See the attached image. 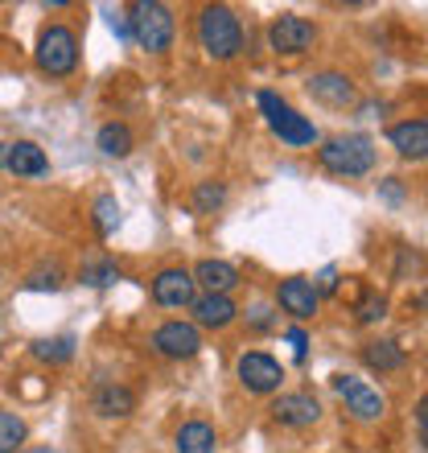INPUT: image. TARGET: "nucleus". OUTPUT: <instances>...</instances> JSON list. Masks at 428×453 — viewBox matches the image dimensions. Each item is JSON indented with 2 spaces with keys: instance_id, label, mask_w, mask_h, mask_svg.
Listing matches in <instances>:
<instances>
[{
  "instance_id": "nucleus-11",
  "label": "nucleus",
  "mask_w": 428,
  "mask_h": 453,
  "mask_svg": "<svg viewBox=\"0 0 428 453\" xmlns=\"http://www.w3.org/2000/svg\"><path fill=\"white\" fill-rule=\"evenodd\" d=\"M268 412L285 429H310V425L321 420V400L313 392H285V395H276Z\"/></svg>"
},
{
  "instance_id": "nucleus-3",
  "label": "nucleus",
  "mask_w": 428,
  "mask_h": 453,
  "mask_svg": "<svg viewBox=\"0 0 428 453\" xmlns=\"http://www.w3.org/2000/svg\"><path fill=\"white\" fill-rule=\"evenodd\" d=\"M317 165L333 178H363L375 169V141L363 136V132H346V136H333L317 149Z\"/></svg>"
},
{
  "instance_id": "nucleus-19",
  "label": "nucleus",
  "mask_w": 428,
  "mask_h": 453,
  "mask_svg": "<svg viewBox=\"0 0 428 453\" xmlns=\"http://www.w3.org/2000/svg\"><path fill=\"white\" fill-rule=\"evenodd\" d=\"M173 449L178 453H214L218 449V433H214V425H206V420H186L178 429V437H173Z\"/></svg>"
},
{
  "instance_id": "nucleus-28",
  "label": "nucleus",
  "mask_w": 428,
  "mask_h": 453,
  "mask_svg": "<svg viewBox=\"0 0 428 453\" xmlns=\"http://www.w3.org/2000/svg\"><path fill=\"white\" fill-rule=\"evenodd\" d=\"M66 285V273H62L58 264H46V268H37L34 276H29V280H25V288H29V293H54V288H62Z\"/></svg>"
},
{
  "instance_id": "nucleus-32",
  "label": "nucleus",
  "mask_w": 428,
  "mask_h": 453,
  "mask_svg": "<svg viewBox=\"0 0 428 453\" xmlns=\"http://www.w3.org/2000/svg\"><path fill=\"white\" fill-rule=\"evenodd\" d=\"M313 288H317V297H321V293H333V288H338V268H325V273L317 276V285H313Z\"/></svg>"
},
{
  "instance_id": "nucleus-23",
  "label": "nucleus",
  "mask_w": 428,
  "mask_h": 453,
  "mask_svg": "<svg viewBox=\"0 0 428 453\" xmlns=\"http://www.w3.org/2000/svg\"><path fill=\"white\" fill-rule=\"evenodd\" d=\"M34 358H42V363H71L74 358V338L71 334L42 338V342H34Z\"/></svg>"
},
{
  "instance_id": "nucleus-24",
  "label": "nucleus",
  "mask_w": 428,
  "mask_h": 453,
  "mask_svg": "<svg viewBox=\"0 0 428 453\" xmlns=\"http://www.w3.org/2000/svg\"><path fill=\"white\" fill-rule=\"evenodd\" d=\"M355 318L363 326L383 322V318H387V297H383L379 288H363V297H358V305H355Z\"/></svg>"
},
{
  "instance_id": "nucleus-2",
  "label": "nucleus",
  "mask_w": 428,
  "mask_h": 453,
  "mask_svg": "<svg viewBox=\"0 0 428 453\" xmlns=\"http://www.w3.org/2000/svg\"><path fill=\"white\" fill-rule=\"evenodd\" d=\"M128 29H132V42L149 54H165L173 50V34H178V21H173V9L161 4V0H136L128 4Z\"/></svg>"
},
{
  "instance_id": "nucleus-27",
  "label": "nucleus",
  "mask_w": 428,
  "mask_h": 453,
  "mask_svg": "<svg viewBox=\"0 0 428 453\" xmlns=\"http://www.w3.org/2000/svg\"><path fill=\"white\" fill-rule=\"evenodd\" d=\"M223 203H226L223 181H198V190H194V211H198V215H210V211H218Z\"/></svg>"
},
{
  "instance_id": "nucleus-31",
  "label": "nucleus",
  "mask_w": 428,
  "mask_h": 453,
  "mask_svg": "<svg viewBox=\"0 0 428 453\" xmlns=\"http://www.w3.org/2000/svg\"><path fill=\"white\" fill-rule=\"evenodd\" d=\"M111 34L119 42H132V29H128V12H111Z\"/></svg>"
},
{
  "instance_id": "nucleus-22",
  "label": "nucleus",
  "mask_w": 428,
  "mask_h": 453,
  "mask_svg": "<svg viewBox=\"0 0 428 453\" xmlns=\"http://www.w3.org/2000/svg\"><path fill=\"white\" fill-rule=\"evenodd\" d=\"M25 437H29V425L17 412H0V453H21Z\"/></svg>"
},
{
  "instance_id": "nucleus-26",
  "label": "nucleus",
  "mask_w": 428,
  "mask_h": 453,
  "mask_svg": "<svg viewBox=\"0 0 428 453\" xmlns=\"http://www.w3.org/2000/svg\"><path fill=\"white\" fill-rule=\"evenodd\" d=\"M79 280L91 285V288H107V285H116L119 280V268H116V260H91V264H83Z\"/></svg>"
},
{
  "instance_id": "nucleus-9",
  "label": "nucleus",
  "mask_w": 428,
  "mask_h": 453,
  "mask_svg": "<svg viewBox=\"0 0 428 453\" xmlns=\"http://www.w3.org/2000/svg\"><path fill=\"white\" fill-rule=\"evenodd\" d=\"M194 297H198V285H194L190 268H161L153 276V301L165 305V310H190Z\"/></svg>"
},
{
  "instance_id": "nucleus-5",
  "label": "nucleus",
  "mask_w": 428,
  "mask_h": 453,
  "mask_svg": "<svg viewBox=\"0 0 428 453\" xmlns=\"http://www.w3.org/2000/svg\"><path fill=\"white\" fill-rule=\"evenodd\" d=\"M256 104H260L264 119H268V128H272L285 144H293V149H305V144L317 141V128H313V124L301 116V111L288 108V104L276 96V91H260V96H256Z\"/></svg>"
},
{
  "instance_id": "nucleus-1",
  "label": "nucleus",
  "mask_w": 428,
  "mask_h": 453,
  "mask_svg": "<svg viewBox=\"0 0 428 453\" xmlns=\"http://www.w3.org/2000/svg\"><path fill=\"white\" fill-rule=\"evenodd\" d=\"M198 46L206 50V58L231 62L243 54V21L235 17V9L226 4H206L198 12Z\"/></svg>"
},
{
  "instance_id": "nucleus-14",
  "label": "nucleus",
  "mask_w": 428,
  "mask_h": 453,
  "mask_svg": "<svg viewBox=\"0 0 428 453\" xmlns=\"http://www.w3.org/2000/svg\"><path fill=\"white\" fill-rule=\"evenodd\" d=\"M387 144L404 161H424L428 157V119H400L387 128Z\"/></svg>"
},
{
  "instance_id": "nucleus-8",
  "label": "nucleus",
  "mask_w": 428,
  "mask_h": 453,
  "mask_svg": "<svg viewBox=\"0 0 428 453\" xmlns=\"http://www.w3.org/2000/svg\"><path fill=\"white\" fill-rule=\"evenodd\" d=\"M333 392L342 395L346 412H355L358 420H379L387 400H383L367 380H358V375H333Z\"/></svg>"
},
{
  "instance_id": "nucleus-17",
  "label": "nucleus",
  "mask_w": 428,
  "mask_h": 453,
  "mask_svg": "<svg viewBox=\"0 0 428 453\" xmlns=\"http://www.w3.org/2000/svg\"><path fill=\"white\" fill-rule=\"evenodd\" d=\"M194 285H203L206 293L231 297V288L239 285V268L226 260H198L194 264Z\"/></svg>"
},
{
  "instance_id": "nucleus-21",
  "label": "nucleus",
  "mask_w": 428,
  "mask_h": 453,
  "mask_svg": "<svg viewBox=\"0 0 428 453\" xmlns=\"http://www.w3.org/2000/svg\"><path fill=\"white\" fill-rule=\"evenodd\" d=\"M96 144H99V153H103V157H128L136 141H132V128H128V124H119V119H107L103 128H99Z\"/></svg>"
},
{
  "instance_id": "nucleus-13",
  "label": "nucleus",
  "mask_w": 428,
  "mask_h": 453,
  "mask_svg": "<svg viewBox=\"0 0 428 453\" xmlns=\"http://www.w3.org/2000/svg\"><path fill=\"white\" fill-rule=\"evenodd\" d=\"M310 96L317 99V104H325V108H355V104H358L355 83H350L342 71L313 74V79H310Z\"/></svg>"
},
{
  "instance_id": "nucleus-6",
  "label": "nucleus",
  "mask_w": 428,
  "mask_h": 453,
  "mask_svg": "<svg viewBox=\"0 0 428 453\" xmlns=\"http://www.w3.org/2000/svg\"><path fill=\"white\" fill-rule=\"evenodd\" d=\"M235 380L243 383V392L251 395H272L285 383V367L276 363L268 350H243L235 358Z\"/></svg>"
},
{
  "instance_id": "nucleus-12",
  "label": "nucleus",
  "mask_w": 428,
  "mask_h": 453,
  "mask_svg": "<svg viewBox=\"0 0 428 453\" xmlns=\"http://www.w3.org/2000/svg\"><path fill=\"white\" fill-rule=\"evenodd\" d=\"M276 305L285 313H293L297 322H310L313 313H317L321 297H317V288H313L310 276H285V280L276 285Z\"/></svg>"
},
{
  "instance_id": "nucleus-35",
  "label": "nucleus",
  "mask_w": 428,
  "mask_h": 453,
  "mask_svg": "<svg viewBox=\"0 0 428 453\" xmlns=\"http://www.w3.org/2000/svg\"><path fill=\"white\" fill-rule=\"evenodd\" d=\"M25 453H58V449H50V445H37V449H25Z\"/></svg>"
},
{
  "instance_id": "nucleus-33",
  "label": "nucleus",
  "mask_w": 428,
  "mask_h": 453,
  "mask_svg": "<svg viewBox=\"0 0 428 453\" xmlns=\"http://www.w3.org/2000/svg\"><path fill=\"white\" fill-rule=\"evenodd\" d=\"M251 326H256V330H268V326H272V318H268V305H256V310H251Z\"/></svg>"
},
{
  "instance_id": "nucleus-34",
  "label": "nucleus",
  "mask_w": 428,
  "mask_h": 453,
  "mask_svg": "<svg viewBox=\"0 0 428 453\" xmlns=\"http://www.w3.org/2000/svg\"><path fill=\"white\" fill-rule=\"evenodd\" d=\"M4 161H9V144H0V169H4Z\"/></svg>"
},
{
  "instance_id": "nucleus-15",
  "label": "nucleus",
  "mask_w": 428,
  "mask_h": 453,
  "mask_svg": "<svg viewBox=\"0 0 428 453\" xmlns=\"http://www.w3.org/2000/svg\"><path fill=\"white\" fill-rule=\"evenodd\" d=\"M190 313L198 330H226L239 318V305L231 297H218V293H203V297H194Z\"/></svg>"
},
{
  "instance_id": "nucleus-10",
  "label": "nucleus",
  "mask_w": 428,
  "mask_h": 453,
  "mask_svg": "<svg viewBox=\"0 0 428 453\" xmlns=\"http://www.w3.org/2000/svg\"><path fill=\"white\" fill-rule=\"evenodd\" d=\"M153 350L165 358H194L203 350V330L194 322H161L153 330Z\"/></svg>"
},
{
  "instance_id": "nucleus-20",
  "label": "nucleus",
  "mask_w": 428,
  "mask_h": 453,
  "mask_svg": "<svg viewBox=\"0 0 428 453\" xmlns=\"http://www.w3.org/2000/svg\"><path fill=\"white\" fill-rule=\"evenodd\" d=\"M363 363L371 371H400L404 367V346L392 342V338H375V342L363 346Z\"/></svg>"
},
{
  "instance_id": "nucleus-30",
  "label": "nucleus",
  "mask_w": 428,
  "mask_h": 453,
  "mask_svg": "<svg viewBox=\"0 0 428 453\" xmlns=\"http://www.w3.org/2000/svg\"><path fill=\"white\" fill-rule=\"evenodd\" d=\"M417 433H420V445L428 449V395H420L417 404Z\"/></svg>"
},
{
  "instance_id": "nucleus-16",
  "label": "nucleus",
  "mask_w": 428,
  "mask_h": 453,
  "mask_svg": "<svg viewBox=\"0 0 428 453\" xmlns=\"http://www.w3.org/2000/svg\"><path fill=\"white\" fill-rule=\"evenodd\" d=\"M91 408L107 420H124L136 412V392L124 388V383H103V388H96V395H91Z\"/></svg>"
},
{
  "instance_id": "nucleus-18",
  "label": "nucleus",
  "mask_w": 428,
  "mask_h": 453,
  "mask_svg": "<svg viewBox=\"0 0 428 453\" xmlns=\"http://www.w3.org/2000/svg\"><path fill=\"white\" fill-rule=\"evenodd\" d=\"M4 169L17 173V178H42V173H50V161L34 141H17V144H9V161H4Z\"/></svg>"
},
{
  "instance_id": "nucleus-7",
  "label": "nucleus",
  "mask_w": 428,
  "mask_h": 453,
  "mask_svg": "<svg viewBox=\"0 0 428 453\" xmlns=\"http://www.w3.org/2000/svg\"><path fill=\"white\" fill-rule=\"evenodd\" d=\"M313 42H317V25L310 17H297V12H280L272 25H268V46L285 58H297V54H310Z\"/></svg>"
},
{
  "instance_id": "nucleus-25",
  "label": "nucleus",
  "mask_w": 428,
  "mask_h": 453,
  "mask_svg": "<svg viewBox=\"0 0 428 453\" xmlns=\"http://www.w3.org/2000/svg\"><path fill=\"white\" fill-rule=\"evenodd\" d=\"M96 231H99V239H111L116 235V226H119V203L111 198V194H99L96 198Z\"/></svg>"
},
{
  "instance_id": "nucleus-4",
  "label": "nucleus",
  "mask_w": 428,
  "mask_h": 453,
  "mask_svg": "<svg viewBox=\"0 0 428 453\" xmlns=\"http://www.w3.org/2000/svg\"><path fill=\"white\" fill-rule=\"evenodd\" d=\"M34 58H37V66H42V74H50V79L74 74V66H79V37H74V29H66V25H46V29L37 34Z\"/></svg>"
},
{
  "instance_id": "nucleus-29",
  "label": "nucleus",
  "mask_w": 428,
  "mask_h": 453,
  "mask_svg": "<svg viewBox=\"0 0 428 453\" xmlns=\"http://www.w3.org/2000/svg\"><path fill=\"white\" fill-rule=\"evenodd\" d=\"M285 342L293 346V355H297V363H305V355H310V334H305L301 326H293V330H285Z\"/></svg>"
}]
</instances>
